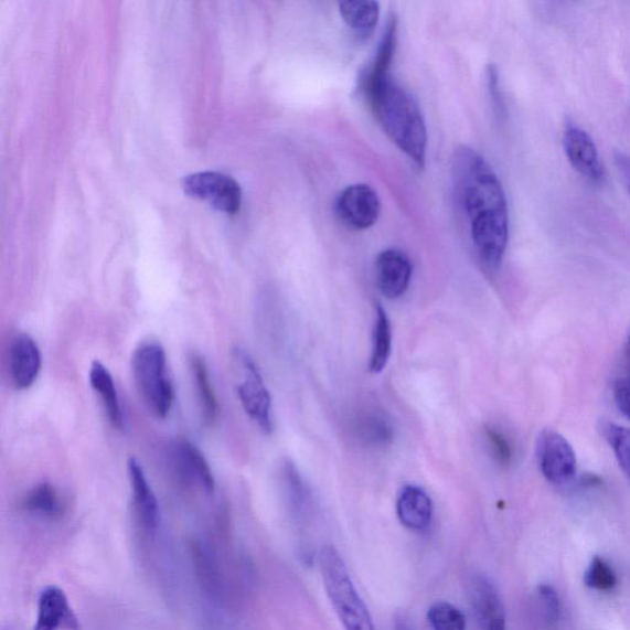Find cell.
I'll return each instance as SVG.
<instances>
[{
	"label": "cell",
	"mask_w": 630,
	"mask_h": 630,
	"mask_svg": "<svg viewBox=\"0 0 630 630\" xmlns=\"http://www.w3.org/2000/svg\"><path fill=\"white\" fill-rule=\"evenodd\" d=\"M453 183L480 260L489 270L503 263L509 244V209L503 185L487 159L469 147L453 156Z\"/></svg>",
	"instance_id": "6da1fadb"
},
{
	"label": "cell",
	"mask_w": 630,
	"mask_h": 630,
	"mask_svg": "<svg viewBox=\"0 0 630 630\" xmlns=\"http://www.w3.org/2000/svg\"><path fill=\"white\" fill-rule=\"evenodd\" d=\"M365 94L382 130L412 162L424 168L427 131L418 102L389 73L370 72Z\"/></svg>",
	"instance_id": "7a4b0ae2"
},
{
	"label": "cell",
	"mask_w": 630,
	"mask_h": 630,
	"mask_svg": "<svg viewBox=\"0 0 630 630\" xmlns=\"http://www.w3.org/2000/svg\"><path fill=\"white\" fill-rule=\"evenodd\" d=\"M319 568L330 604L344 630H376L343 557L334 547L320 549Z\"/></svg>",
	"instance_id": "3957f363"
},
{
	"label": "cell",
	"mask_w": 630,
	"mask_h": 630,
	"mask_svg": "<svg viewBox=\"0 0 630 630\" xmlns=\"http://www.w3.org/2000/svg\"><path fill=\"white\" fill-rule=\"evenodd\" d=\"M134 377L147 407L165 419L174 404V387L169 377L165 350L156 341L138 346L132 357Z\"/></svg>",
	"instance_id": "277c9868"
},
{
	"label": "cell",
	"mask_w": 630,
	"mask_h": 630,
	"mask_svg": "<svg viewBox=\"0 0 630 630\" xmlns=\"http://www.w3.org/2000/svg\"><path fill=\"white\" fill-rule=\"evenodd\" d=\"M234 360L238 362L243 373V378L237 384L243 409L265 434H271L274 430L271 395L265 386L259 367L248 352L242 349L234 350Z\"/></svg>",
	"instance_id": "5b68a950"
},
{
	"label": "cell",
	"mask_w": 630,
	"mask_h": 630,
	"mask_svg": "<svg viewBox=\"0 0 630 630\" xmlns=\"http://www.w3.org/2000/svg\"><path fill=\"white\" fill-rule=\"evenodd\" d=\"M183 190L192 199L209 204L227 215L234 216L242 206V189L236 180L215 172L196 173L185 177Z\"/></svg>",
	"instance_id": "8992f818"
},
{
	"label": "cell",
	"mask_w": 630,
	"mask_h": 630,
	"mask_svg": "<svg viewBox=\"0 0 630 630\" xmlns=\"http://www.w3.org/2000/svg\"><path fill=\"white\" fill-rule=\"evenodd\" d=\"M537 458L542 474L554 485H567L576 476L578 462L573 446L557 431L541 433Z\"/></svg>",
	"instance_id": "52a82bcc"
},
{
	"label": "cell",
	"mask_w": 630,
	"mask_h": 630,
	"mask_svg": "<svg viewBox=\"0 0 630 630\" xmlns=\"http://www.w3.org/2000/svg\"><path fill=\"white\" fill-rule=\"evenodd\" d=\"M563 146L570 165L594 185L605 183L606 173L592 137L573 121L564 127Z\"/></svg>",
	"instance_id": "ba28073f"
},
{
	"label": "cell",
	"mask_w": 630,
	"mask_h": 630,
	"mask_svg": "<svg viewBox=\"0 0 630 630\" xmlns=\"http://www.w3.org/2000/svg\"><path fill=\"white\" fill-rule=\"evenodd\" d=\"M337 215L351 229H369L381 215V199L375 189L366 184L350 185L340 192Z\"/></svg>",
	"instance_id": "9c48e42d"
},
{
	"label": "cell",
	"mask_w": 630,
	"mask_h": 630,
	"mask_svg": "<svg viewBox=\"0 0 630 630\" xmlns=\"http://www.w3.org/2000/svg\"><path fill=\"white\" fill-rule=\"evenodd\" d=\"M375 274L381 293L388 300H397L410 286L413 264L409 256L399 249L383 250L377 256Z\"/></svg>",
	"instance_id": "30bf717a"
},
{
	"label": "cell",
	"mask_w": 630,
	"mask_h": 630,
	"mask_svg": "<svg viewBox=\"0 0 630 630\" xmlns=\"http://www.w3.org/2000/svg\"><path fill=\"white\" fill-rule=\"evenodd\" d=\"M34 630H81L79 618L61 587L50 585L40 591Z\"/></svg>",
	"instance_id": "8fae6325"
},
{
	"label": "cell",
	"mask_w": 630,
	"mask_h": 630,
	"mask_svg": "<svg viewBox=\"0 0 630 630\" xmlns=\"http://www.w3.org/2000/svg\"><path fill=\"white\" fill-rule=\"evenodd\" d=\"M42 367V354L36 341L26 333H19L9 351V370L14 387L25 391L34 386Z\"/></svg>",
	"instance_id": "7c38bea8"
},
{
	"label": "cell",
	"mask_w": 630,
	"mask_h": 630,
	"mask_svg": "<svg viewBox=\"0 0 630 630\" xmlns=\"http://www.w3.org/2000/svg\"><path fill=\"white\" fill-rule=\"evenodd\" d=\"M127 472L130 477L136 516L146 531L154 532L160 523V510L154 491L136 458L128 459Z\"/></svg>",
	"instance_id": "4fadbf2b"
},
{
	"label": "cell",
	"mask_w": 630,
	"mask_h": 630,
	"mask_svg": "<svg viewBox=\"0 0 630 630\" xmlns=\"http://www.w3.org/2000/svg\"><path fill=\"white\" fill-rule=\"evenodd\" d=\"M397 516L405 528L423 532L430 527L434 517L433 500L418 485H405L397 499Z\"/></svg>",
	"instance_id": "5bb4252c"
},
{
	"label": "cell",
	"mask_w": 630,
	"mask_h": 630,
	"mask_svg": "<svg viewBox=\"0 0 630 630\" xmlns=\"http://www.w3.org/2000/svg\"><path fill=\"white\" fill-rule=\"evenodd\" d=\"M173 456L181 476L196 482L209 493L215 490V477L206 457L199 448L186 439H178L173 445Z\"/></svg>",
	"instance_id": "9a60e30c"
},
{
	"label": "cell",
	"mask_w": 630,
	"mask_h": 630,
	"mask_svg": "<svg viewBox=\"0 0 630 630\" xmlns=\"http://www.w3.org/2000/svg\"><path fill=\"white\" fill-rule=\"evenodd\" d=\"M469 600L478 621L485 629L498 619H505L504 606L493 584L484 576H474L468 586Z\"/></svg>",
	"instance_id": "2e32d148"
},
{
	"label": "cell",
	"mask_w": 630,
	"mask_h": 630,
	"mask_svg": "<svg viewBox=\"0 0 630 630\" xmlns=\"http://www.w3.org/2000/svg\"><path fill=\"white\" fill-rule=\"evenodd\" d=\"M90 386L99 395L106 416L117 430L125 429V419L111 372L100 361H94L89 371Z\"/></svg>",
	"instance_id": "e0dca14e"
},
{
	"label": "cell",
	"mask_w": 630,
	"mask_h": 630,
	"mask_svg": "<svg viewBox=\"0 0 630 630\" xmlns=\"http://www.w3.org/2000/svg\"><path fill=\"white\" fill-rule=\"evenodd\" d=\"M21 508L45 519H58L63 515L64 504L55 487L42 482L32 487L21 500Z\"/></svg>",
	"instance_id": "ac0fdd59"
},
{
	"label": "cell",
	"mask_w": 630,
	"mask_h": 630,
	"mask_svg": "<svg viewBox=\"0 0 630 630\" xmlns=\"http://www.w3.org/2000/svg\"><path fill=\"white\" fill-rule=\"evenodd\" d=\"M392 325L391 320L380 303L376 305V319L372 333V351L369 370L372 373H381L387 367L392 354Z\"/></svg>",
	"instance_id": "d6986e66"
},
{
	"label": "cell",
	"mask_w": 630,
	"mask_h": 630,
	"mask_svg": "<svg viewBox=\"0 0 630 630\" xmlns=\"http://www.w3.org/2000/svg\"><path fill=\"white\" fill-rule=\"evenodd\" d=\"M192 377H194L195 388L200 401L202 416L207 425L215 424L220 415V404L215 389L212 387L210 372L204 359L199 355L190 359Z\"/></svg>",
	"instance_id": "ffe728a7"
},
{
	"label": "cell",
	"mask_w": 630,
	"mask_h": 630,
	"mask_svg": "<svg viewBox=\"0 0 630 630\" xmlns=\"http://www.w3.org/2000/svg\"><path fill=\"white\" fill-rule=\"evenodd\" d=\"M340 14L352 30L369 35L376 29L380 19V6L372 0H348L339 4Z\"/></svg>",
	"instance_id": "44dd1931"
},
{
	"label": "cell",
	"mask_w": 630,
	"mask_h": 630,
	"mask_svg": "<svg viewBox=\"0 0 630 630\" xmlns=\"http://www.w3.org/2000/svg\"><path fill=\"white\" fill-rule=\"evenodd\" d=\"M356 430L360 439L373 447L388 446L394 436L388 416L377 410L361 414L357 418Z\"/></svg>",
	"instance_id": "7402d4cb"
},
{
	"label": "cell",
	"mask_w": 630,
	"mask_h": 630,
	"mask_svg": "<svg viewBox=\"0 0 630 630\" xmlns=\"http://www.w3.org/2000/svg\"><path fill=\"white\" fill-rule=\"evenodd\" d=\"M601 433L610 445L619 466L630 479V429L613 423H602Z\"/></svg>",
	"instance_id": "603a6c76"
},
{
	"label": "cell",
	"mask_w": 630,
	"mask_h": 630,
	"mask_svg": "<svg viewBox=\"0 0 630 630\" xmlns=\"http://www.w3.org/2000/svg\"><path fill=\"white\" fill-rule=\"evenodd\" d=\"M426 617L433 630H467L465 615L445 601L435 602Z\"/></svg>",
	"instance_id": "cb8c5ba5"
},
{
	"label": "cell",
	"mask_w": 630,
	"mask_h": 630,
	"mask_svg": "<svg viewBox=\"0 0 630 630\" xmlns=\"http://www.w3.org/2000/svg\"><path fill=\"white\" fill-rule=\"evenodd\" d=\"M282 478L286 493L292 509L297 514H302L309 504V490L298 469L291 461H285L282 465Z\"/></svg>",
	"instance_id": "d4e9b609"
},
{
	"label": "cell",
	"mask_w": 630,
	"mask_h": 630,
	"mask_svg": "<svg viewBox=\"0 0 630 630\" xmlns=\"http://www.w3.org/2000/svg\"><path fill=\"white\" fill-rule=\"evenodd\" d=\"M585 585L597 591H611L617 586V576L601 557H594L585 573Z\"/></svg>",
	"instance_id": "484cf974"
},
{
	"label": "cell",
	"mask_w": 630,
	"mask_h": 630,
	"mask_svg": "<svg viewBox=\"0 0 630 630\" xmlns=\"http://www.w3.org/2000/svg\"><path fill=\"white\" fill-rule=\"evenodd\" d=\"M537 601L540 611L546 623L549 626L557 624L560 619V600L558 592L551 585H540L537 589Z\"/></svg>",
	"instance_id": "4316f807"
},
{
	"label": "cell",
	"mask_w": 630,
	"mask_h": 630,
	"mask_svg": "<svg viewBox=\"0 0 630 630\" xmlns=\"http://www.w3.org/2000/svg\"><path fill=\"white\" fill-rule=\"evenodd\" d=\"M485 439L491 457L495 459V462L501 467H509L512 462V457H514V452H512V447L506 436L493 429V427H488L485 430Z\"/></svg>",
	"instance_id": "83f0119b"
},
{
	"label": "cell",
	"mask_w": 630,
	"mask_h": 630,
	"mask_svg": "<svg viewBox=\"0 0 630 630\" xmlns=\"http://www.w3.org/2000/svg\"><path fill=\"white\" fill-rule=\"evenodd\" d=\"M613 397L618 409L630 420V378H621L616 382Z\"/></svg>",
	"instance_id": "f1b7e54d"
},
{
	"label": "cell",
	"mask_w": 630,
	"mask_h": 630,
	"mask_svg": "<svg viewBox=\"0 0 630 630\" xmlns=\"http://www.w3.org/2000/svg\"><path fill=\"white\" fill-rule=\"evenodd\" d=\"M615 165L619 178L630 195V156L624 152L615 153Z\"/></svg>",
	"instance_id": "f546056e"
},
{
	"label": "cell",
	"mask_w": 630,
	"mask_h": 630,
	"mask_svg": "<svg viewBox=\"0 0 630 630\" xmlns=\"http://www.w3.org/2000/svg\"><path fill=\"white\" fill-rule=\"evenodd\" d=\"M394 630H413L410 626L405 621V619L401 616L395 618L394 621Z\"/></svg>",
	"instance_id": "4dcf8cb0"
},
{
	"label": "cell",
	"mask_w": 630,
	"mask_h": 630,
	"mask_svg": "<svg viewBox=\"0 0 630 630\" xmlns=\"http://www.w3.org/2000/svg\"><path fill=\"white\" fill-rule=\"evenodd\" d=\"M485 630H506L505 619H498V621L491 622Z\"/></svg>",
	"instance_id": "1f68e13d"
},
{
	"label": "cell",
	"mask_w": 630,
	"mask_h": 630,
	"mask_svg": "<svg viewBox=\"0 0 630 630\" xmlns=\"http://www.w3.org/2000/svg\"><path fill=\"white\" fill-rule=\"evenodd\" d=\"M627 357H628L629 365H630V330H629V334H628V339H627Z\"/></svg>",
	"instance_id": "d6a6232c"
}]
</instances>
